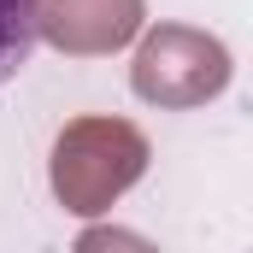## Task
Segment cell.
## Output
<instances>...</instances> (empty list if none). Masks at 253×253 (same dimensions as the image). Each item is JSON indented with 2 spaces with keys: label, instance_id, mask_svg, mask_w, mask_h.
Instances as JSON below:
<instances>
[{
  "label": "cell",
  "instance_id": "1",
  "mask_svg": "<svg viewBox=\"0 0 253 253\" xmlns=\"http://www.w3.org/2000/svg\"><path fill=\"white\" fill-rule=\"evenodd\" d=\"M147 147L141 135L124 124H77L59 141V159H53V183L71 200V212H100L112 194L135 183Z\"/></svg>",
  "mask_w": 253,
  "mask_h": 253
},
{
  "label": "cell",
  "instance_id": "2",
  "mask_svg": "<svg viewBox=\"0 0 253 253\" xmlns=\"http://www.w3.org/2000/svg\"><path fill=\"white\" fill-rule=\"evenodd\" d=\"M224 77H230L224 47L218 42H200V36H183V30H159L141 47V59H135V88L147 100H165V88H171L177 106L224 88Z\"/></svg>",
  "mask_w": 253,
  "mask_h": 253
},
{
  "label": "cell",
  "instance_id": "3",
  "mask_svg": "<svg viewBox=\"0 0 253 253\" xmlns=\"http://www.w3.org/2000/svg\"><path fill=\"white\" fill-rule=\"evenodd\" d=\"M42 42V0H0V83H12Z\"/></svg>",
  "mask_w": 253,
  "mask_h": 253
},
{
  "label": "cell",
  "instance_id": "4",
  "mask_svg": "<svg viewBox=\"0 0 253 253\" xmlns=\"http://www.w3.org/2000/svg\"><path fill=\"white\" fill-rule=\"evenodd\" d=\"M77 253H153V248L135 242V236H124V230H88L77 242Z\"/></svg>",
  "mask_w": 253,
  "mask_h": 253
}]
</instances>
